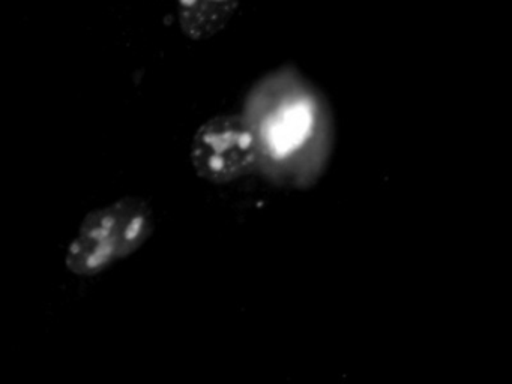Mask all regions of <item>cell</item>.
I'll list each match as a JSON object with an SVG mask.
<instances>
[{"mask_svg":"<svg viewBox=\"0 0 512 384\" xmlns=\"http://www.w3.org/2000/svg\"><path fill=\"white\" fill-rule=\"evenodd\" d=\"M155 231V216L145 198H119L91 210L65 255V266L80 278H94L136 254Z\"/></svg>","mask_w":512,"mask_h":384,"instance_id":"6da1fadb","label":"cell"},{"mask_svg":"<svg viewBox=\"0 0 512 384\" xmlns=\"http://www.w3.org/2000/svg\"><path fill=\"white\" fill-rule=\"evenodd\" d=\"M257 137L244 117L220 114L199 126L190 147V161L200 179L230 183L256 164Z\"/></svg>","mask_w":512,"mask_h":384,"instance_id":"7a4b0ae2","label":"cell"},{"mask_svg":"<svg viewBox=\"0 0 512 384\" xmlns=\"http://www.w3.org/2000/svg\"><path fill=\"white\" fill-rule=\"evenodd\" d=\"M241 0H178L182 33L193 41H205L220 33L238 11Z\"/></svg>","mask_w":512,"mask_h":384,"instance_id":"3957f363","label":"cell"}]
</instances>
